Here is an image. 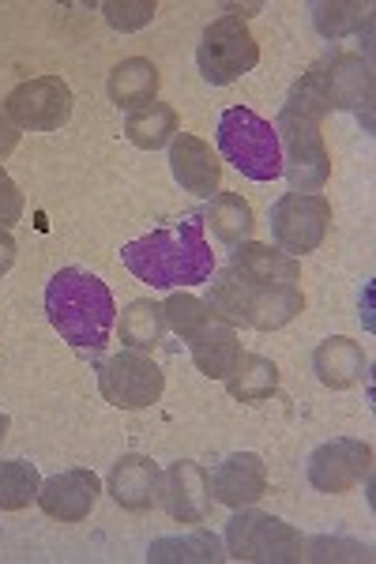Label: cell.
<instances>
[{"instance_id":"1","label":"cell","mask_w":376,"mask_h":564,"mask_svg":"<svg viewBox=\"0 0 376 564\" xmlns=\"http://www.w3.org/2000/svg\"><path fill=\"white\" fill-rule=\"evenodd\" d=\"M121 260L136 279L159 290L200 286V282L215 275V252H211L200 215H189L178 226H166V230H154L140 241L125 245Z\"/></svg>"},{"instance_id":"2","label":"cell","mask_w":376,"mask_h":564,"mask_svg":"<svg viewBox=\"0 0 376 564\" xmlns=\"http://www.w3.org/2000/svg\"><path fill=\"white\" fill-rule=\"evenodd\" d=\"M45 316L79 354H98L106 350L117 324V302L98 275L84 268H61L45 286Z\"/></svg>"},{"instance_id":"3","label":"cell","mask_w":376,"mask_h":564,"mask_svg":"<svg viewBox=\"0 0 376 564\" xmlns=\"http://www.w3.org/2000/svg\"><path fill=\"white\" fill-rule=\"evenodd\" d=\"M324 113H332V109L320 98L313 76L305 72L290 87L279 124H275L282 148V174L290 177L293 193H316L332 177V154L324 148V135H320V117Z\"/></svg>"},{"instance_id":"4","label":"cell","mask_w":376,"mask_h":564,"mask_svg":"<svg viewBox=\"0 0 376 564\" xmlns=\"http://www.w3.org/2000/svg\"><path fill=\"white\" fill-rule=\"evenodd\" d=\"M211 282L207 305L215 308L223 321L234 327H256V332H279L287 327L293 316L305 308V294L301 286H268V282H256L241 275L237 268L226 263Z\"/></svg>"},{"instance_id":"5","label":"cell","mask_w":376,"mask_h":564,"mask_svg":"<svg viewBox=\"0 0 376 564\" xmlns=\"http://www.w3.org/2000/svg\"><path fill=\"white\" fill-rule=\"evenodd\" d=\"M218 154L249 181L282 177L279 132L249 106H230L218 117Z\"/></svg>"},{"instance_id":"6","label":"cell","mask_w":376,"mask_h":564,"mask_svg":"<svg viewBox=\"0 0 376 564\" xmlns=\"http://www.w3.org/2000/svg\"><path fill=\"white\" fill-rule=\"evenodd\" d=\"M256 61H260V45L249 34V26L241 23V15H223V20L211 23L196 50L200 76L211 87L237 84L245 72L256 68Z\"/></svg>"},{"instance_id":"7","label":"cell","mask_w":376,"mask_h":564,"mask_svg":"<svg viewBox=\"0 0 376 564\" xmlns=\"http://www.w3.org/2000/svg\"><path fill=\"white\" fill-rule=\"evenodd\" d=\"M226 545H230L234 561H260V564L305 561V539L290 523L264 512H245V508H237V516L226 527Z\"/></svg>"},{"instance_id":"8","label":"cell","mask_w":376,"mask_h":564,"mask_svg":"<svg viewBox=\"0 0 376 564\" xmlns=\"http://www.w3.org/2000/svg\"><path fill=\"white\" fill-rule=\"evenodd\" d=\"M98 391L117 411H147L166 391V372L140 350H121L98 361Z\"/></svg>"},{"instance_id":"9","label":"cell","mask_w":376,"mask_h":564,"mask_svg":"<svg viewBox=\"0 0 376 564\" xmlns=\"http://www.w3.org/2000/svg\"><path fill=\"white\" fill-rule=\"evenodd\" d=\"M332 230V204L316 193H287L271 207V238L287 257H305L324 245Z\"/></svg>"},{"instance_id":"10","label":"cell","mask_w":376,"mask_h":564,"mask_svg":"<svg viewBox=\"0 0 376 564\" xmlns=\"http://www.w3.org/2000/svg\"><path fill=\"white\" fill-rule=\"evenodd\" d=\"M4 113L12 117L15 129L31 132H57L72 117V87L61 76L26 79L8 95Z\"/></svg>"},{"instance_id":"11","label":"cell","mask_w":376,"mask_h":564,"mask_svg":"<svg viewBox=\"0 0 376 564\" xmlns=\"http://www.w3.org/2000/svg\"><path fill=\"white\" fill-rule=\"evenodd\" d=\"M309 76H313L327 109H357L362 113L373 102V72L357 53H332V57L316 61Z\"/></svg>"},{"instance_id":"12","label":"cell","mask_w":376,"mask_h":564,"mask_svg":"<svg viewBox=\"0 0 376 564\" xmlns=\"http://www.w3.org/2000/svg\"><path fill=\"white\" fill-rule=\"evenodd\" d=\"M373 448L365 441H351V436H335V441L320 444L309 456V481L320 494H346L357 481L369 475Z\"/></svg>"},{"instance_id":"13","label":"cell","mask_w":376,"mask_h":564,"mask_svg":"<svg viewBox=\"0 0 376 564\" xmlns=\"http://www.w3.org/2000/svg\"><path fill=\"white\" fill-rule=\"evenodd\" d=\"M98 494H103V481H98L95 470L76 467V470H61V475H53L50 481H42L39 505L50 520L79 523L95 512Z\"/></svg>"},{"instance_id":"14","label":"cell","mask_w":376,"mask_h":564,"mask_svg":"<svg viewBox=\"0 0 376 564\" xmlns=\"http://www.w3.org/2000/svg\"><path fill=\"white\" fill-rule=\"evenodd\" d=\"M211 494L226 508H253L268 494V467L256 452H234L207 475Z\"/></svg>"},{"instance_id":"15","label":"cell","mask_w":376,"mask_h":564,"mask_svg":"<svg viewBox=\"0 0 376 564\" xmlns=\"http://www.w3.org/2000/svg\"><path fill=\"white\" fill-rule=\"evenodd\" d=\"M162 505L178 523H204L211 516V481L207 470L192 459L162 470Z\"/></svg>"},{"instance_id":"16","label":"cell","mask_w":376,"mask_h":564,"mask_svg":"<svg viewBox=\"0 0 376 564\" xmlns=\"http://www.w3.org/2000/svg\"><path fill=\"white\" fill-rule=\"evenodd\" d=\"M170 170L178 185L200 199L215 196L218 181H223V166H218V154L211 151V143L189 132H178L170 140Z\"/></svg>"},{"instance_id":"17","label":"cell","mask_w":376,"mask_h":564,"mask_svg":"<svg viewBox=\"0 0 376 564\" xmlns=\"http://www.w3.org/2000/svg\"><path fill=\"white\" fill-rule=\"evenodd\" d=\"M109 494L128 512H151L162 500V467L147 456H121L109 470Z\"/></svg>"},{"instance_id":"18","label":"cell","mask_w":376,"mask_h":564,"mask_svg":"<svg viewBox=\"0 0 376 564\" xmlns=\"http://www.w3.org/2000/svg\"><path fill=\"white\" fill-rule=\"evenodd\" d=\"M185 343H189V354H192V361H196V369L211 380H223L237 361V354H241L237 327L230 321H223L218 313H211L196 332L185 335Z\"/></svg>"},{"instance_id":"19","label":"cell","mask_w":376,"mask_h":564,"mask_svg":"<svg viewBox=\"0 0 376 564\" xmlns=\"http://www.w3.org/2000/svg\"><path fill=\"white\" fill-rule=\"evenodd\" d=\"M230 268H237L241 275H249L256 282H268V286H298L301 282V263L287 257L282 249L260 241H241L230 252Z\"/></svg>"},{"instance_id":"20","label":"cell","mask_w":376,"mask_h":564,"mask_svg":"<svg viewBox=\"0 0 376 564\" xmlns=\"http://www.w3.org/2000/svg\"><path fill=\"white\" fill-rule=\"evenodd\" d=\"M365 366H369L365 350L354 339H346V335H332V339H324L313 350V369L320 384L327 388H354L365 377Z\"/></svg>"},{"instance_id":"21","label":"cell","mask_w":376,"mask_h":564,"mask_svg":"<svg viewBox=\"0 0 376 564\" xmlns=\"http://www.w3.org/2000/svg\"><path fill=\"white\" fill-rule=\"evenodd\" d=\"M159 84H162L159 68H154L151 61H147V57H128L114 72H109V98L132 113V109L154 102Z\"/></svg>"},{"instance_id":"22","label":"cell","mask_w":376,"mask_h":564,"mask_svg":"<svg viewBox=\"0 0 376 564\" xmlns=\"http://www.w3.org/2000/svg\"><path fill=\"white\" fill-rule=\"evenodd\" d=\"M223 380L234 399H241V403H260V399L275 395V388H279V369H275V361L260 358V354L241 350Z\"/></svg>"},{"instance_id":"23","label":"cell","mask_w":376,"mask_h":564,"mask_svg":"<svg viewBox=\"0 0 376 564\" xmlns=\"http://www.w3.org/2000/svg\"><path fill=\"white\" fill-rule=\"evenodd\" d=\"M125 135L140 151H159L178 135V109L166 102H147L125 117Z\"/></svg>"},{"instance_id":"24","label":"cell","mask_w":376,"mask_h":564,"mask_svg":"<svg viewBox=\"0 0 376 564\" xmlns=\"http://www.w3.org/2000/svg\"><path fill=\"white\" fill-rule=\"evenodd\" d=\"M166 313H162L159 302L143 297V302H132L121 313V343L128 350H154L166 335Z\"/></svg>"},{"instance_id":"25","label":"cell","mask_w":376,"mask_h":564,"mask_svg":"<svg viewBox=\"0 0 376 564\" xmlns=\"http://www.w3.org/2000/svg\"><path fill=\"white\" fill-rule=\"evenodd\" d=\"M207 223L211 230H215L218 241L226 245H241L253 238L256 230V215L253 207L245 204L237 193H215L211 196V207H207Z\"/></svg>"},{"instance_id":"26","label":"cell","mask_w":376,"mask_h":564,"mask_svg":"<svg viewBox=\"0 0 376 564\" xmlns=\"http://www.w3.org/2000/svg\"><path fill=\"white\" fill-rule=\"evenodd\" d=\"M223 557H226L223 542H218L211 531L185 534V539H159V542H151V550H147V561H154V564H170V561L218 564Z\"/></svg>"},{"instance_id":"27","label":"cell","mask_w":376,"mask_h":564,"mask_svg":"<svg viewBox=\"0 0 376 564\" xmlns=\"http://www.w3.org/2000/svg\"><path fill=\"white\" fill-rule=\"evenodd\" d=\"M42 478L39 467L26 459H0V512H20L39 500Z\"/></svg>"},{"instance_id":"28","label":"cell","mask_w":376,"mask_h":564,"mask_svg":"<svg viewBox=\"0 0 376 564\" xmlns=\"http://www.w3.org/2000/svg\"><path fill=\"white\" fill-rule=\"evenodd\" d=\"M162 313H166V324L173 327V332L185 339V335L196 332V327L204 324L215 308H211L207 302H200V297H192V294H170L166 302H162Z\"/></svg>"},{"instance_id":"29","label":"cell","mask_w":376,"mask_h":564,"mask_svg":"<svg viewBox=\"0 0 376 564\" xmlns=\"http://www.w3.org/2000/svg\"><path fill=\"white\" fill-rule=\"evenodd\" d=\"M103 12L117 31H140L154 20V0H109V4H103Z\"/></svg>"},{"instance_id":"30","label":"cell","mask_w":376,"mask_h":564,"mask_svg":"<svg viewBox=\"0 0 376 564\" xmlns=\"http://www.w3.org/2000/svg\"><path fill=\"white\" fill-rule=\"evenodd\" d=\"M362 12L365 8L357 4H320L316 8V23L324 34H332V39H339V34H346L351 26L362 23Z\"/></svg>"},{"instance_id":"31","label":"cell","mask_w":376,"mask_h":564,"mask_svg":"<svg viewBox=\"0 0 376 564\" xmlns=\"http://www.w3.org/2000/svg\"><path fill=\"white\" fill-rule=\"evenodd\" d=\"M20 215H23V193L15 188V181L0 170V226H12V223H20Z\"/></svg>"},{"instance_id":"32","label":"cell","mask_w":376,"mask_h":564,"mask_svg":"<svg viewBox=\"0 0 376 564\" xmlns=\"http://www.w3.org/2000/svg\"><path fill=\"white\" fill-rule=\"evenodd\" d=\"M15 143H20V129L12 124V117L0 109V162L8 159V154L15 151Z\"/></svg>"},{"instance_id":"33","label":"cell","mask_w":376,"mask_h":564,"mask_svg":"<svg viewBox=\"0 0 376 564\" xmlns=\"http://www.w3.org/2000/svg\"><path fill=\"white\" fill-rule=\"evenodd\" d=\"M15 263V238L0 226V275Z\"/></svg>"},{"instance_id":"34","label":"cell","mask_w":376,"mask_h":564,"mask_svg":"<svg viewBox=\"0 0 376 564\" xmlns=\"http://www.w3.org/2000/svg\"><path fill=\"white\" fill-rule=\"evenodd\" d=\"M4 436H8V414L0 411V444H4Z\"/></svg>"}]
</instances>
